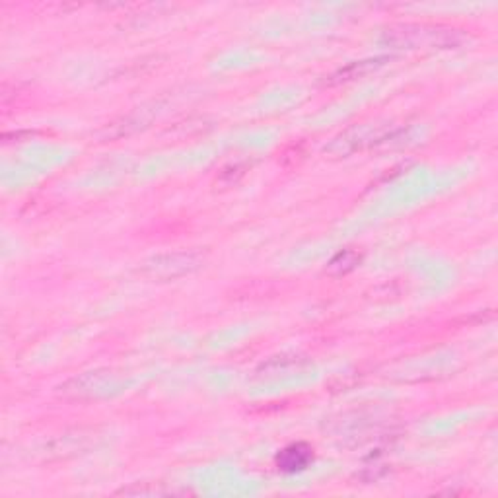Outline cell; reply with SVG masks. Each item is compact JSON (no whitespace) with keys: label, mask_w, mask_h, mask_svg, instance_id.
<instances>
[{"label":"cell","mask_w":498,"mask_h":498,"mask_svg":"<svg viewBox=\"0 0 498 498\" xmlns=\"http://www.w3.org/2000/svg\"><path fill=\"white\" fill-rule=\"evenodd\" d=\"M382 61H385V58H376V61H360V63H354V65H351L349 68L340 70V72H339L340 78H337V80L356 78V72H358V76H360V70H362V72H370L372 68L380 67V65H384Z\"/></svg>","instance_id":"cell-3"},{"label":"cell","mask_w":498,"mask_h":498,"mask_svg":"<svg viewBox=\"0 0 498 498\" xmlns=\"http://www.w3.org/2000/svg\"><path fill=\"white\" fill-rule=\"evenodd\" d=\"M358 261H360V255L356 251L345 249L331 259V263L327 265V271L335 277H340V274H347L349 271H352L358 265Z\"/></svg>","instance_id":"cell-2"},{"label":"cell","mask_w":498,"mask_h":498,"mask_svg":"<svg viewBox=\"0 0 498 498\" xmlns=\"http://www.w3.org/2000/svg\"><path fill=\"white\" fill-rule=\"evenodd\" d=\"M274 462L283 473H300L314 462V448L306 442H296L277 453Z\"/></svg>","instance_id":"cell-1"}]
</instances>
